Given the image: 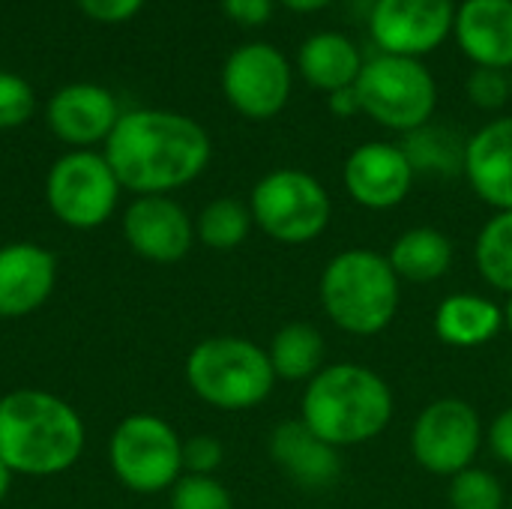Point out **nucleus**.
<instances>
[{
    "label": "nucleus",
    "instance_id": "423d86ee",
    "mask_svg": "<svg viewBox=\"0 0 512 509\" xmlns=\"http://www.w3.org/2000/svg\"><path fill=\"white\" fill-rule=\"evenodd\" d=\"M357 96L363 114L390 132L411 135L432 123L438 108V84L423 60L375 54L363 63L357 78Z\"/></svg>",
    "mask_w": 512,
    "mask_h": 509
},
{
    "label": "nucleus",
    "instance_id": "c9c22d12",
    "mask_svg": "<svg viewBox=\"0 0 512 509\" xmlns=\"http://www.w3.org/2000/svg\"><path fill=\"white\" fill-rule=\"evenodd\" d=\"M285 9H291V12H303V15H309V12H321V9H327L333 0H279Z\"/></svg>",
    "mask_w": 512,
    "mask_h": 509
},
{
    "label": "nucleus",
    "instance_id": "5701e85b",
    "mask_svg": "<svg viewBox=\"0 0 512 509\" xmlns=\"http://www.w3.org/2000/svg\"><path fill=\"white\" fill-rule=\"evenodd\" d=\"M324 336L318 327L306 321H291L285 324L267 348L270 366L276 372V381H312L324 369Z\"/></svg>",
    "mask_w": 512,
    "mask_h": 509
},
{
    "label": "nucleus",
    "instance_id": "e433bc0d",
    "mask_svg": "<svg viewBox=\"0 0 512 509\" xmlns=\"http://www.w3.org/2000/svg\"><path fill=\"white\" fill-rule=\"evenodd\" d=\"M12 477H15V474H12V471H9V465H6V462L0 459V501H3L6 495H9V486H12Z\"/></svg>",
    "mask_w": 512,
    "mask_h": 509
},
{
    "label": "nucleus",
    "instance_id": "a878e982",
    "mask_svg": "<svg viewBox=\"0 0 512 509\" xmlns=\"http://www.w3.org/2000/svg\"><path fill=\"white\" fill-rule=\"evenodd\" d=\"M252 210L237 198L210 201L195 219V240H201L213 252H231L246 243L252 231Z\"/></svg>",
    "mask_w": 512,
    "mask_h": 509
},
{
    "label": "nucleus",
    "instance_id": "4468645a",
    "mask_svg": "<svg viewBox=\"0 0 512 509\" xmlns=\"http://www.w3.org/2000/svg\"><path fill=\"white\" fill-rule=\"evenodd\" d=\"M123 237L144 261L177 264L195 243V222L168 195H138L123 213Z\"/></svg>",
    "mask_w": 512,
    "mask_h": 509
},
{
    "label": "nucleus",
    "instance_id": "c756f323",
    "mask_svg": "<svg viewBox=\"0 0 512 509\" xmlns=\"http://www.w3.org/2000/svg\"><path fill=\"white\" fill-rule=\"evenodd\" d=\"M468 99H471L480 111H501V108L512 99L510 72L474 66V72H471V78H468Z\"/></svg>",
    "mask_w": 512,
    "mask_h": 509
},
{
    "label": "nucleus",
    "instance_id": "6ab92c4d",
    "mask_svg": "<svg viewBox=\"0 0 512 509\" xmlns=\"http://www.w3.org/2000/svg\"><path fill=\"white\" fill-rule=\"evenodd\" d=\"M270 459L300 489H330L339 474V450L324 444L303 420H285L270 432Z\"/></svg>",
    "mask_w": 512,
    "mask_h": 509
},
{
    "label": "nucleus",
    "instance_id": "aec40b11",
    "mask_svg": "<svg viewBox=\"0 0 512 509\" xmlns=\"http://www.w3.org/2000/svg\"><path fill=\"white\" fill-rule=\"evenodd\" d=\"M363 63L366 60H363L360 48L354 45V39H348L339 30L312 33L297 51L300 78L327 96L336 90L354 87L363 72Z\"/></svg>",
    "mask_w": 512,
    "mask_h": 509
},
{
    "label": "nucleus",
    "instance_id": "7c9ffc66",
    "mask_svg": "<svg viewBox=\"0 0 512 509\" xmlns=\"http://www.w3.org/2000/svg\"><path fill=\"white\" fill-rule=\"evenodd\" d=\"M222 459H225V447L213 435H192L183 441V474L213 477Z\"/></svg>",
    "mask_w": 512,
    "mask_h": 509
},
{
    "label": "nucleus",
    "instance_id": "c85d7f7f",
    "mask_svg": "<svg viewBox=\"0 0 512 509\" xmlns=\"http://www.w3.org/2000/svg\"><path fill=\"white\" fill-rule=\"evenodd\" d=\"M36 111L33 87L12 72H0V129H15L27 123Z\"/></svg>",
    "mask_w": 512,
    "mask_h": 509
},
{
    "label": "nucleus",
    "instance_id": "473e14b6",
    "mask_svg": "<svg viewBox=\"0 0 512 509\" xmlns=\"http://www.w3.org/2000/svg\"><path fill=\"white\" fill-rule=\"evenodd\" d=\"M222 12L243 27H261L273 18V0H222Z\"/></svg>",
    "mask_w": 512,
    "mask_h": 509
},
{
    "label": "nucleus",
    "instance_id": "58836bf2",
    "mask_svg": "<svg viewBox=\"0 0 512 509\" xmlns=\"http://www.w3.org/2000/svg\"><path fill=\"white\" fill-rule=\"evenodd\" d=\"M510 87H512V69H510Z\"/></svg>",
    "mask_w": 512,
    "mask_h": 509
},
{
    "label": "nucleus",
    "instance_id": "4c0bfd02",
    "mask_svg": "<svg viewBox=\"0 0 512 509\" xmlns=\"http://www.w3.org/2000/svg\"><path fill=\"white\" fill-rule=\"evenodd\" d=\"M501 312H504V330L512 336V294H510V300L501 306Z\"/></svg>",
    "mask_w": 512,
    "mask_h": 509
},
{
    "label": "nucleus",
    "instance_id": "f03ea898",
    "mask_svg": "<svg viewBox=\"0 0 512 509\" xmlns=\"http://www.w3.org/2000/svg\"><path fill=\"white\" fill-rule=\"evenodd\" d=\"M84 453L78 411L54 393L21 387L0 399V459L21 477H54Z\"/></svg>",
    "mask_w": 512,
    "mask_h": 509
},
{
    "label": "nucleus",
    "instance_id": "0eeeda50",
    "mask_svg": "<svg viewBox=\"0 0 512 509\" xmlns=\"http://www.w3.org/2000/svg\"><path fill=\"white\" fill-rule=\"evenodd\" d=\"M252 222L282 246H306L318 240L333 216L324 183L300 168H276L264 174L249 195Z\"/></svg>",
    "mask_w": 512,
    "mask_h": 509
},
{
    "label": "nucleus",
    "instance_id": "7ed1b4c3",
    "mask_svg": "<svg viewBox=\"0 0 512 509\" xmlns=\"http://www.w3.org/2000/svg\"><path fill=\"white\" fill-rule=\"evenodd\" d=\"M393 390L369 366L330 363L303 393L300 420L330 447H360L375 441L393 420Z\"/></svg>",
    "mask_w": 512,
    "mask_h": 509
},
{
    "label": "nucleus",
    "instance_id": "dca6fc26",
    "mask_svg": "<svg viewBox=\"0 0 512 509\" xmlns=\"http://www.w3.org/2000/svg\"><path fill=\"white\" fill-rule=\"evenodd\" d=\"M57 282V258L39 243L0 246V321L33 315L51 297Z\"/></svg>",
    "mask_w": 512,
    "mask_h": 509
},
{
    "label": "nucleus",
    "instance_id": "20e7f679",
    "mask_svg": "<svg viewBox=\"0 0 512 509\" xmlns=\"http://www.w3.org/2000/svg\"><path fill=\"white\" fill-rule=\"evenodd\" d=\"M318 297L324 315L348 336L384 333L402 300V282L387 255L372 249H345L321 273Z\"/></svg>",
    "mask_w": 512,
    "mask_h": 509
},
{
    "label": "nucleus",
    "instance_id": "ddd939ff",
    "mask_svg": "<svg viewBox=\"0 0 512 509\" xmlns=\"http://www.w3.org/2000/svg\"><path fill=\"white\" fill-rule=\"evenodd\" d=\"M342 180L354 204L366 210H393L411 195L417 171L402 144L366 141L345 159Z\"/></svg>",
    "mask_w": 512,
    "mask_h": 509
},
{
    "label": "nucleus",
    "instance_id": "cd10ccee",
    "mask_svg": "<svg viewBox=\"0 0 512 509\" xmlns=\"http://www.w3.org/2000/svg\"><path fill=\"white\" fill-rule=\"evenodd\" d=\"M171 509H234V498L216 477L183 474L171 486Z\"/></svg>",
    "mask_w": 512,
    "mask_h": 509
},
{
    "label": "nucleus",
    "instance_id": "72a5a7b5",
    "mask_svg": "<svg viewBox=\"0 0 512 509\" xmlns=\"http://www.w3.org/2000/svg\"><path fill=\"white\" fill-rule=\"evenodd\" d=\"M489 447L504 465L512 468V405L495 417V423L489 429Z\"/></svg>",
    "mask_w": 512,
    "mask_h": 509
},
{
    "label": "nucleus",
    "instance_id": "4be33fe9",
    "mask_svg": "<svg viewBox=\"0 0 512 509\" xmlns=\"http://www.w3.org/2000/svg\"><path fill=\"white\" fill-rule=\"evenodd\" d=\"M456 258L453 240L438 228H408L396 237V243L387 252V261L399 282L429 285L450 273Z\"/></svg>",
    "mask_w": 512,
    "mask_h": 509
},
{
    "label": "nucleus",
    "instance_id": "39448f33",
    "mask_svg": "<svg viewBox=\"0 0 512 509\" xmlns=\"http://www.w3.org/2000/svg\"><path fill=\"white\" fill-rule=\"evenodd\" d=\"M189 390L219 411H249L270 399L276 372L267 348L243 336L201 339L186 357Z\"/></svg>",
    "mask_w": 512,
    "mask_h": 509
},
{
    "label": "nucleus",
    "instance_id": "ea45409f",
    "mask_svg": "<svg viewBox=\"0 0 512 509\" xmlns=\"http://www.w3.org/2000/svg\"><path fill=\"white\" fill-rule=\"evenodd\" d=\"M510 378H512V366H510Z\"/></svg>",
    "mask_w": 512,
    "mask_h": 509
},
{
    "label": "nucleus",
    "instance_id": "a211bd4d",
    "mask_svg": "<svg viewBox=\"0 0 512 509\" xmlns=\"http://www.w3.org/2000/svg\"><path fill=\"white\" fill-rule=\"evenodd\" d=\"M459 51L483 69H512V0H462L453 18Z\"/></svg>",
    "mask_w": 512,
    "mask_h": 509
},
{
    "label": "nucleus",
    "instance_id": "9b49d317",
    "mask_svg": "<svg viewBox=\"0 0 512 509\" xmlns=\"http://www.w3.org/2000/svg\"><path fill=\"white\" fill-rule=\"evenodd\" d=\"M294 69L288 57L267 42L234 48L222 66V93L246 120H273L291 99Z\"/></svg>",
    "mask_w": 512,
    "mask_h": 509
},
{
    "label": "nucleus",
    "instance_id": "f3484780",
    "mask_svg": "<svg viewBox=\"0 0 512 509\" xmlns=\"http://www.w3.org/2000/svg\"><path fill=\"white\" fill-rule=\"evenodd\" d=\"M465 180L495 213L512 210V114L489 120L468 138Z\"/></svg>",
    "mask_w": 512,
    "mask_h": 509
},
{
    "label": "nucleus",
    "instance_id": "2f4dec72",
    "mask_svg": "<svg viewBox=\"0 0 512 509\" xmlns=\"http://www.w3.org/2000/svg\"><path fill=\"white\" fill-rule=\"evenodd\" d=\"M78 9L102 24H123L129 18H135L144 6V0H75Z\"/></svg>",
    "mask_w": 512,
    "mask_h": 509
},
{
    "label": "nucleus",
    "instance_id": "393cba45",
    "mask_svg": "<svg viewBox=\"0 0 512 509\" xmlns=\"http://www.w3.org/2000/svg\"><path fill=\"white\" fill-rule=\"evenodd\" d=\"M474 264L489 288L512 294V210L495 213L480 228L474 243Z\"/></svg>",
    "mask_w": 512,
    "mask_h": 509
},
{
    "label": "nucleus",
    "instance_id": "bb28decb",
    "mask_svg": "<svg viewBox=\"0 0 512 509\" xmlns=\"http://www.w3.org/2000/svg\"><path fill=\"white\" fill-rule=\"evenodd\" d=\"M450 507L453 509H504V486L495 474L483 468H465L450 477Z\"/></svg>",
    "mask_w": 512,
    "mask_h": 509
},
{
    "label": "nucleus",
    "instance_id": "6e6552de",
    "mask_svg": "<svg viewBox=\"0 0 512 509\" xmlns=\"http://www.w3.org/2000/svg\"><path fill=\"white\" fill-rule=\"evenodd\" d=\"M108 465L135 495L171 492L183 477V438L156 414H132L111 432Z\"/></svg>",
    "mask_w": 512,
    "mask_h": 509
},
{
    "label": "nucleus",
    "instance_id": "2eb2a0df",
    "mask_svg": "<svg viewBox=\"0 0 512 509\" xmlns=\"http://www.w3.org/2000/svg\"><path fill=\"white\" fill-rule=\"evenodd\" d=\"M45 114H48L51 132L63 144H69L75 150H90L93 144L108 141V135L114 132L123 111L111 90H105L99 84L78 81V84L60 87L48 99Z\"/></svg>",
    "mask_w": 512,
    "mask_h": 509
},
{
    "label": "nucleus",
    "instance_id": "a19ab883",
    "mask_svg": "<svg viewBox=\"0 0 512 509\" xmlns=\"http://www.w3.org/2000/svg\"><path fill=\"white\" fill-rule=\"evenodd\" d=\"M504 509H512V507H504Z\"/></svg>",
    "mask_w": 512,
    "mask_h": 509
},
{
    "label": "nucleus",
    "instance_id": "f257e3e1",
    "mask_svg": "<svg viewBox=\"0 0 512 509\" xmlns=\"http://www.w3.org/2000/svg\"><path fill=\"white\" fill-rule=\"evenodd\" d=\"M117 183L135 195H168L198 180L213 156L207 129L177 111H123L102 153Z\"/></svg>",
    "mask_w": 512,
    "mask_h": 509
},
{
    "label": "nucleus",
    "instance_id": "b1692460",
    "mask_svg": "<svg viewBox=\"0 0 512 509\" xmlns=\"http://www.w3.org/2000/svg\"><path fill=\"white\" fill-rule=\"evenodd\" d=\"M465 138L453 126L426 123L417 132L405 135L402 150L408 153L417 174H441L456 177L465 174Z\"/></svg>",
    "mask_w": 512,
    "mask_h": 509
},
{
    "label": "nucleus",
    "instance_id": "1a4fd4ad",
    "mask_svg": "<svg viewBox=\"0 0 512 509\" xmlns=\"http://www.w3.org/2000/svg\"><path fill=\"white\" fill-rule=\"evenodd\" d=\"M123 186L117 183L108 159L93 150L63 153L45 177V201L57 222L75 231H93L105 225L120 201Z\"/></svg>",
    "mask_w": 512,
    "mask_h": 509
},
{
    "label": "nucleus",
    "instance_id": "f704fd0d",
    "mask_svg": "<svg viewBox=\"0 0 512 509\" xmlns=\"http://www.w3.org/2000/svg\"><path fill=\"white\" fill-rule=\"evenodd\" d=\"M330 102V111L336 117H354V114H363L360 108V96H357V87H345V90H336L327 96Z\"/></svg>",
    "mask_w": 512,
    "mask_h": 509
},
{
    "label": "nucleus",
    "instance_id": "412c9836",
    "mask_svg": "<svg viewBox=\"0 0 512 509\" xmlns=\"http://www.w3.org/2000/svg\"><path fill=\"white\" fill-rule=\"evenodd\" d=\"M435 336L450 348H483L504 330V312L483 294H450L435 309Z\"/></svg>",
    "mask_w": 512,
    "mask_h": 509
},
{
    "label": "nucleus",
    "instance_id": "9d476101",
    "mask_svg": "<svg viewBox=\"0 0 512 509\" xmlns=\"http://www.w3.org/2000/svg\"><path fill=\"white\" fill-rule=\"evenodd\" d=\"M483 444V420L465 399L429 402L411 426V456L435 477H456L474 468Z\"/></svg>",
    "mask_w": 512,
    "mask_h": 509
},
{
    "label": "nucleus",
    "instance_id": "f8f14e48",
    "mask_svg": "<svg viewBox=\"0 0 512 509\" xmlns=\"http://www.w3.org/2000/svg\"><path fill=\"white\" fill-rule=\"evenodd\" d=\"M456 0H375L369 33L378 54L426 57L453 36Z\"/></svg>",
    "mask_w": 512,
    "mask_h": 509
}]
</instances>
